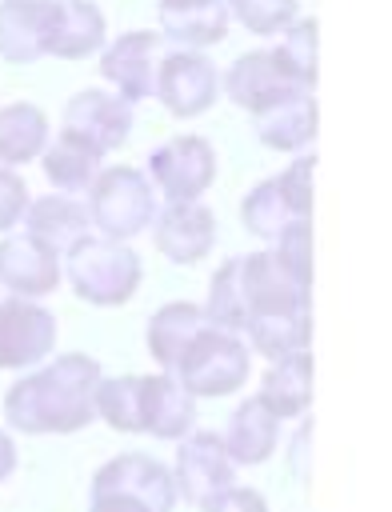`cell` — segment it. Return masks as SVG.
Wrapping results in <instances>:
<instances>
[{"label":"cell","mask_w":392,"mask_h":512,"mask_svg":"<svg viewBox=\"0 0 392 512\" xmlns=\"http://www.w3.org/2000/svg\"><path fill=\"white\" fill-rule=\"evenodd\" d=\"M308 280H296L272 252L232 256L208 284L204 316L224 332H248L252 352L280 360L308 348L312 308Z\"/></svg>","instance_id":"cell-1"},{"label":"cell","mask_w":392,"mask_h":512,"mask_svg":"<svg viewBox=\"0 0 392 512\" xmlns=\"http://www.w3.org/2000/svg\"><path fill=\"white\" fill-rule=\"evenodd\" d=\"M96 384L100 364L84 352L56 356L48 368L16 380L4 396V420L16 432H76L96 416Z\"/></svg>","instance_id":"cell-2"},{"label":"cell","mask_w":392,"mask_h":512,"mask_svg":"<svg viewBox=\"0 0 392 512\" xmlns=\"http://www.w3.org/2000/svg\"><path fill=\"white\" fill-rule=\"evenodd\" d=\"M96 416L116 432H148L160 440H180L196 424V396L172 372L160 376H116L96 384Z\"/></svg>","instance_id":"cell-3"},{"label":"cell","mask_w":392,"mask_h":512,"mask_svg":"<svg viewBox=\"0 0 392 512\" xmlns=\"http://www.w3.org/2000/svg\"><path fill=\"white\" fill-rule=\"evenodd\" d=\"M60 272L68 276L72 292L96 308H116L132 300L140 288V256L124 240L84 236L64 252Z\"/></svg>","instance_id":"cell-4"},{"label":"cell","mask_w":392,"mask_h":512,"mask_svg":"<svg viewBox=\"0 0 392 512\" xmlns=\"http://www.w3.org/2000/svg\"><path fill=\"white\" fill-rule=\"evenodd\" d=\"M156 212H160L156 208V188L132 164L100 168V176L88 188V220L108 240H132V236H140L156 220Z\"/></svg>","instance_id":"cell-5"},{"label":"cell","mask_w":392,"mask_h":512,"mask_svg":"<svg viewBox=\"0 0 392 512\" xmlns=\"http://www.w3.org/2000/svg\"><path fill=\"white\" fill-rule=\"evenodd\" d=\"M172 376L192 396H228L248 380V344L236 332L204 324L172 364Z\"/></svg>","instance_id":"cell-6"},{"label":"cell","mask_w":392,"mask_h":512,"mask_svg":"<svg viewBox=\"0 0 392 512\" xmlns=\"http://www.w3.org/2000/svg\"><path fill=\"white\" fill-rule=\"evenodd\" d=\"M144 176L168 204L200 200V192H208V184L216 180V152L204 136H172L152 148Z\"/></svg>","instance_id":"cell-7"},{"label":"cell","mask_w":392,"mask_h":512,"mask_svg":"<svg viewBox=\"0 0 392 512\" xmlns=\"http://www.w3.org/2000/svg\"><path fill=\"white\" fill-rule=\"evenodd\" d=\"M152 96L180 120H192L200 112H208L220 96V76H216V64L200 52H184V48H172L160 56L156 64V84H152Z\"/></svg>","instance_id":"cell-8"},{"label":"cell","mask_w":392,"mask_h":512,"mask_svg":"<svg viewBox=\"0 0 392 512\" xmlns=\"http://www.w3.org/2000/svg\"><path fill=\"white\" fill-rule=\"evenodd\" d=\"M236 480V464L224 452V440L216 432H188L176 448V496H184L188 504H208L216 492L232 488Z\"/></svg>","instance_id":"cell-9"},{"label":"cell","mask_w":392,"mask_h":512,"mask_svg":"<svg viewBox=\"0 0 392 512\" xmlns=\"http://www.w3.org/2000/svg\"><path fill=\"white\" fill-rule=\"evenodd\" d=\"M56 348V316L24 296L0 300V368L40 364Z\"/></svg>","instance_id":"cell-10"},{"label":"cell","mask_w":392,"mask_h":512,"mask_svg":"<svg viewBox=\"0 0 392 512\" xmlns=\"http://www.w3.org/2000/svg\"><path fill=\"white\" fill-rule=\"evenodd\" d=\"M64 132L88 140L100 156L116 152L132 136V104L104 88H84L64 104Z\"/></svg>","instance_id":"cell-11"},{"label":"cell","mask_w":392,"mask_h":512,"mask_svg":"<svg viewBox=\"0 0 392 512\" xmlns=\"http://www.w3.org/2000/svg\"><path fill=\"white\" fill-rule=\"evenodd\" d=\"M92 492H112V496H128L140 500L152 512H172L176 508V484L172 472L140 452H124L116 460H108L96 476H92Z\"/></svg>","instance_id":"cell-12"},{"label":"cell","mask_w":392,"mask_h":512,"mask_svg":"<svg viewBox=\"0 0 392 512\" xmlns=\"http://www.w3.org/2000/svg\"><path fill=\"white\" fill-rule=\"evenodd\" d=\"M156 64H160V32H124L120 40H112L100 56V76L116 88L120 100L136 104L152 96L156 84Z\"/></svg>","instance_id":"cell-13"},{"label":"cell","mask_w":392,"mask_h":512,"mask_svg":"<svg viewBox=\"0 0 392 512\" xmlns=\"http://www.w3.org/2000/svg\"><path fill=\"white\" fill-rule=\"evenodd\" d=\"M152 244L172 264H196L216 244V216L200 200H180L156 212L152 220Z\"/></svg>","instance_id":"cell-14"},{"label":"cell","mask_w":392,"mask_h":512,"mask_svg":"<svg viewBox=\"0 0 392 512\" xmlns=\"http://www.w3.org/2000/svg\"><path fill=\"white\" fill-rule=\"evenodd\" d=\"M60 256L52 248H44L40 240H32L28 232L4 236L0 240V288H8L12 296L36 300L56 292L60 284Z\"/></svg>","instance_id":"cell-15"},{"label":"cell","mask_w":392,"mask_h":512,"mask_svg":"<svg viewBox=\"0 0 392 512\" xmlns=\"http://www.w3.org/2000/svg\"><path fill=\"white\" fill-rule=\"evenodd\" d=\"M256 136L272 152H300L316 136V96L308 88H292L252 112Z\"/></svg>","instance_id":"cell-16"},{"label":"cell","mask_w":392,"mask_h":512,"mask_svg":"<svg viewBox=\"0 0 392 512\" xmlns=\"http://www.w3.org/2000/svg\"><path fill=\"white\" fill-rule=\"evenodd\" d=\"M104 12L92 0H52V20L44 36V56L84 60L104 48Z\"/></svg>","instance_id":"cell-17"},{"label":"cell","mask_w":392,"mask_h":512,"mask_svg":"<svg viewBox=\"0 0 392 512\" xmlns=\"http://www.w3.org/2000/svg\"><path fill=\"white\" fill-rule=\"evenodd\" d=\"M228 20V0H160V36L184 52L220 44Z\"/></svg>","instance_id":"cell-18"},{"label":"cell","mask_w":392,"mask_h":512,"mask_svg":"<svg viewBox=\"0 0 392 512\" xmlns=\"http://www.w3.org/2000/svg\"><path fill=\"white\" fill-rule=\"evenodd\" d=\"M20 224H24V232H28L32 240H40L44 248H52L56 256H64V252H68L76 240H84L88 228H92L88 208L76 204L72 196H60V192H56V196L28 200Z\"/></svg>","instance_id":"cell-19"},{"label":"cell","mask_w":392,"mask_h":512,"mask_svg":"<svg viewBox=\"0 0 392 512\" xmlns=\"http://www.w3.org/2000/svg\"><path fill=\"white\" fill-rule=\"evenodd\" d=\"M52 0H0V56L8 64H32L44 56Z\"/></svg>","instance_id":"cell-20"},{"label":"cell","mask_w":392,"mask_h":512,"mask_svg":"<svg viewBox=\"0 0 392 512\" xmlns=\"http://www.w3.org/2000/svg\"><path fill=\"white\" fill-rule=\"evenodd\" d=\"M220 88H224V96H228L236 108L256 112L260 104H268V100H276V96L292 92L296 84H292V80L272 64V56H268V52H244V56H236V60H232V68L224 72Z\"/></svg>","instance_id":"cell-21"},{"label":"cell","mask_w":392,"mask_h":512,"mask_svg":"<svg viewBox=\"0 0 392 512\" xmlns=\"http://www.w3.org/2000/svg\"><path fill=\"white\" fill-rule=\"evenodd\" d=\"M256 400H260L276 420L304 416V408H308V400H312V356H308V348L272 360V368H268L264 380H260Z\"/></svg>","instance_id":"cell-22"},{"label":"cell","mask_w":392,"mask_h":512,"mask_svg":"<svg viewBox=\"0 0 392 512\" xmlns=\"http://www.w3.org/2000/svg\"><path fill=\"white\" fill-rule=\"evenodd\" d=\"M276 432H280V420L252 396L228 416V428L220 440L232 464H264L276 452Z\"/></svg>","instance_id":"cell-23"},{"label":"cell","mask_w":392,"mask_h":512,"mask_svg":"<svg viewBox=\"0 0 392 512\" xmlns=\"http://www.w3.org/2000/svg\"><path fill=\"white\" fill-rule=\"evenodd\" d=\"M40 164H44L48 184H52L60 196L88 192L92 180L100 176V152H96L88 140H80V136H72V132H64V128H60V136L40 152Z\"/></svg>","instance_id":"cell-24"},{"label":"cell","mask_w":392,"mask_h":512,"mask_svg":"<svg viewBox=\"0 0 392 512\" xmlns=\"http://www.w3.org/2000/svg\"><path fill=\"white\" fill-rule=\"evenodd\" d=\"M204 324H212V320L204 316L200 304H188V300L164 304V308L148 320V352H152V360L172 372V364L180 360V352L188 348V340H192Z\"/></svg>","instance_id":"cell-25"},{"label":"cell","mask_w":392,"mask_h":512,"mask_svg":"<svg viewBox=\"0 0 392 512\" xmlns=\"http://www.w3.org/2000/svg\"><path fill=\"white\" fill-rule=\"evenodd\" d=\"M48 148V116L36 104H4L0 108V164L16 168L40 160Z\"/></svg>","instance_id":"cell-26"},{"label":"cell","mask_w":392,"mask_h":512,"mask_svg":"<svg viewBox=\"0 0 392 512\" xmlns=\"http://www.w3.org/2000/svg\"><path fill=\"white\" fill-rule=\"evenodd\" d=\"M316 36H320V24L316 20H292L280 36V44L268 52L272 64L296 84V88H316Z\"/></svg>","instance_id":"cell-27"},{"label":"cell","mask_w":392,"mask_h":512,"mask_svg":"<svg viewBox=\"0 0 392 512\" xmlns=\"http://www.w3.org/2000/svg\"><path fill=\"white\" fill-rule=\"evenodd\" d=\"M240 220H244V228H248L252 236H260V240H268V244L296 220V212H292L288 196L280 192V180H276V176H272V180H260V184L240 200Z\"/></svg>","instance_id":"cell-28"},{"label":"cell","mask_w":392,"mask_h":512,"mask_svg":"<svg viewBox=\"0 0 392 512\" xmlns=\"http://www.w3.org/2000/svg\"><path fill=\"white\" fill-rule=\"evenodd\" d=\"M228 16L256 36H280L296 20V0H228Z\"/></svg>","instance_id":"cell-29"},{"label":"cell","mask_w":392,"mask_h":512,"mask_svg":"<svg viewBox=\"0 0 392 512\" xmlns=\"http://www.w3.org/2000/svg\"><path fill=\"white\" fill-rule=\"evenodd\" d=\"M272 244H276L272 256H276L296 280H308V284H312V224H308V220H292Z\"/></svg>","instance_id":"cell-30"},{"label":"cell","mask_w":392,"mask_h":512,"mask_svg":"<svg viewBox=\"0 0 392 512\" xmlns=\"http://www.w3.org/2000/svg\"><path fill=\"white\" fill-rule=\"evenodd\" d=\"M312 172H316V156H296L276 180H280V192L288 196L296 220H312Z\"/></svg>","instance_id":"cell-31"},{"label":"cell","mask_w":392,"mask_h":512,"mask_svg":"<svg viewBox=\"0 0 392 512\" xmlns=\"http://www.w3.org/2000/svg\"><path fill=\"white\" fill-rule=\"evenodd\" d=\"M24 208H28V188H24V180H20L8 164H0V236L20 224Z\"/></svg>","instance_id":"cell-32"},{"label":"cell","mask_w":392,"mask_h":512,"mask_svg":"<svg viewBox=\"0 0 392 512\" xmlns=\"http://www.w3.org/2000/svg\"><path fill=\"white\" fill-rule=\"evenodd\" d=\"M204 512H268V500L256 492V488H224V492H216L208 504H204Z\"/></svg>","instance_id":"cell-33"},{"label":"cell","mask_w":392,"mask_h":512,"mask_svg":"<svg viewBox=\"0 0 392 512\" xmlns=\"http://www.w3.org/2000/svg\"><path fill=\"white\" fill-rule=\"evenodd\" d=\"M88 512H152V508H144L140 500H128V496L92 492V508H88Z\"/></svg>","instance_id":"cell-34"},{"label":"cell","mask_w":392,"mask_h":512,"mask_svg":"<svg viewBox=\"0 0 392 512\" xmlns=\"http://www.w3.org/2000/svg\"><path fill=\"white\" fill-rule=\"evenodd\" d=\"M12 468H16V444H12V436L0 428V480H8Z\"/></svg>","instance_id":"cell-35"}]
</instances>
